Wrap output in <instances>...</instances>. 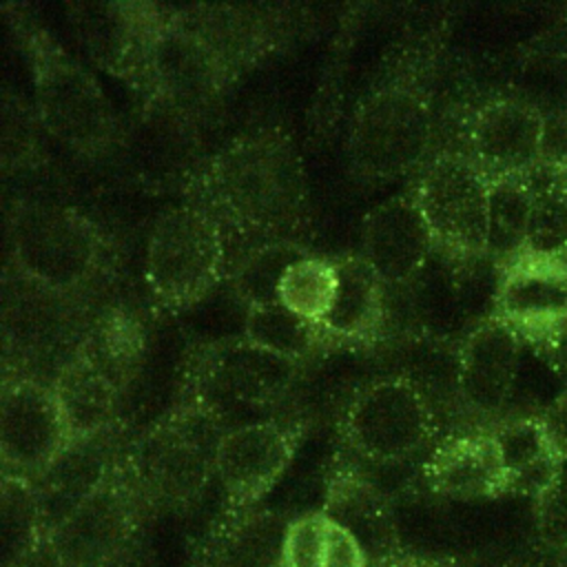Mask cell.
Listing matches in <instances>:
<instances>
[{"label":"cell","mask_w":567,"mask_h":567,"mask_svg":"<svg viewBox=\"0 0 567 567\" xmlns=\"http://www.w3.org/2000/svg\"><path fill=\"white\" fill-rule=\"evenodd\" d=\"M78 346L128 392L142 370L148 332L133 308L111 303L84 326Z\"/></svg>","instance_id":"obj_27"},{"label":"cell","mask_w":567,"mask_h":567,"mask_svg":"<svg viewBox=\"0 0 567 567\" xmlns=\"http://www.w3.org/2000/svg\"><path fill=\"white\" fill-rule=\"evenodd\" d=\"M492 432L509 476V494L536 498L563 472L538 414L507 416L492 425Z\"/></svg>","instance_id":"obj_26"},{"label":"cell","mask_w":567,"mask_h":567,"mask_svg":"<svg viewBox=\"0 0 567 567\" xmlns=\"http://www.w3.org/2000/svg\"><path fill=\"white\" fill-rule=\"evenodd\" d=\"M412 190L441 255L487 257L489 179L463 151L432 155L421 166Z\"/></svg>","instance_id":"obj_11"},{"label":"cell","mask_w":567,"mask_h":567,"mask_svg":"<svg viewBox=\"0 0 567 567\" xmlns=\"http://www.w3.org/2000/svg\"><path fill=\"white\" fill-rule=\"evenodd\" d=\"M2 567H33L42 558L47 538V514L38 485L24 476L2 472Z\"/></svg>","instance_id":"obj_29"},{"label":"cell","mask_w":567,"mask_h":567,"mask_svg":"<svg viewBox=\"0 0 567 567\" xmlns=\"http://www.w3.org/2000/svg\"><path fill=\"white\" fill-rule=\"evenodd\" d=\"M228 248L226 233L210 213L186 202L159 213L144 264L153 301L168 312L202 301L228 275Z\"/></svg>","instance_id":"obj_8"},{"label":"cell","mask_w":567,"mask_h":567,"mask_svg":"<svg viewBox=\"0 0 567 567\" xmlns=\"http://www.w3.org/2000/svg\"><path fill=\"white\" fill-rule=\"evenodd\" d=\"M421 474L432 494L450 501L476 503L509 494V476L492 427H470L436 441Z\"/></svg>","instance_id":"obj_21"},{"label":"cell","mask_w":567,"mask_h":567,"mask_svg":"<svg viewBox=\"0 0 567 567\" xmlns=\"http://www.w3.org/2000/svg\"><path fill=\"white\" fill-rule=\"evenodd\" d=\"M436 244L414 190L374 206L361 224V257L390 288L414 286Z\"/></svg>","instance_id":"obj_19"},{"label":"cell","mask_w":567,"mask_h":567,"mask_svg":"<svg viewBox=\"0 0 567 567\" xmlns=\"http://www.w3.org/2000/svg\"><path fill=\"white\" fill-rule=\"evenodd\" d=\"M49 383L62 408L71 445L122 430L126 390L80 346L55 368Z\"/></svg>","instance_id":"obj_23"},{"label":"cell","mask_w":567,"mask_h":567,"mask_svg":"<svg viewBox=\"0 0 567 567\" xmlns=\"http://www.w3.org/2000/svg\"><path fill=\"white\" fill-rule=\"evenodd\" d=\"M33 84V106L42 128L80 157L111 155L120 124L97 78L75 60L22 4H2Z\"/></svg>","instance_id":"obj_3"},{"label":"cell","mask_w":567,"mask_h":567,"mask_svg":"<svg viewBox=\"0 0 567 567\" xmlns=\"http://www.w3.org/2000/svg\"><path fill=\"white\" fill-rule=\"evenodd\" d=\"M534 529L543 549L558 558L560 567H567V472L547 485L534 498Z\"/></svg>","instance_id":"obj_35"},{"label":"cell","mask_w":567,"mask_h":567,"mask_svg":"<svg viewBox=\"0 0 567 567\" xmlns=\"http://www.w3.org/2000/svg\"><path fill=\"white\" fill-rule=\"evenodd\" d=\"M543 115L520 97H492L467 117L463 153L487 175H534L540 164Z\"/></svg>","instance_id":"obj_17"},{"label":"cell","mask_w":567,"mask_h":567,"mask_svg":"<svg viewBox=\"0 0 567 567\" xmlns=\"http://www.w3.org/2000/svg\"><path fill=\"white\" fill-rule=\"evenodd\" d=\"M520 337L496 317L472 326L458 341L454 394L476 427H492L505 419L520 368Z\"/></svg>","instance_id":"obj_16"},{"label":"cell","mask_w":567,"mask_h":567,"mask_svg":"<svg viewBox=\"0 0 567 567\" xmlns=\"http://www.w3.org/2000/svg\"><path fill=\"white\" fill-rule=\"evenodd\" d=\"M339 295V268L334 257H319L315 252L295 261L281 284L277 299L297 317L321 326L330 315Z\"/></svg>","instance_id":"obj_33"},{"label":"cell","mask_w":567,"mask_h":567,"mask_svg":"<svg viewBox=\"0 0 567 567\" xmlns=\"http://www.w3.org/2000/svg\"><path fill=\"white\" fill-rule=\"evenodd\" d=\"M381 567H458V563L450 556H434V554H421V551H408L392 556Z\"/></svg>","instance_id":"obj_39"},{"label":"cell","mask_w":567,"mask_h":567,"mask_svg":"<svg viewBox=\"0 0 567 567\" xmlns=\"http://www.w3.org/2000/svg\"><path fill=\"white\" fill-rule=\"evenodd\" d=\"M339 295L321 323L334 348L372 346L388 323V286L361 255L334 257Z\"/></svg>","instance_id":"obj_25"},{"label":"cell","mask_w":567,"mask_h":567,"mask_svg":"<svg viewBox=\"0 0 567 567\" xmlns=\"http://www.w3.org/2000/svg\"><path fill=\"white\" fill-rule=\"evenodd\" d=\"M184 20L197 29L244 75L292 38V16L272 4H184Z\"/></svg>","instance_id":"obj_22"},{"label":"cell","mask_w":567,"mask_h":567,"mask_svg":"<svg viewBox=\"0 0 567 567\" xmlns=\"http://www.w3.org/2000/svg\"><path fill=\"white\" fill-rule=\"evenodd\" d=\"M492 317L554 357L567 337V257L518 255L501 270Z\"/></svg>","instance_id":"obj_14"},{"label":"cell","mask_w":567,"mask_h":567,"mask_svg":"<svg viewBox=\"0 0 567 567\" xmlns=\"http://www.w3.org/2000/svg\"><path fill=\"white\" fill-rule=\"evenodd\" d=\"M182 193L186 204L210 213L228 246L241 252L270 241H301L310 226L306 166L281 126L233 137L186 175Z\"/></svg>","instance_id":"obj_1"},{"label":"cell","mask_w":567,"mask_h":567,"mask_svg":"<svg viewBox=\"0 0 567 567\" xmlns=\"http://www.w3.org/2000/svg\"><path fill=\"white\" fill-rule=\"evenodd\" d=\"M38 126H42L35 111L22 97L4 93L2 100V164L4 168L24 166L38 155Z\"/></svg>","instance_id":"obj_36"},{"label":"cell","mask_w":567,"mask_h":567,"mask_svg":"<svg viewBox=\"0 0 567 567\" xmlns=\"http://www.w3.org/2000/svg\"><path fill=\"white\" fill-rule=\"evenodd\" d=\"M239 78L237 69L184 20L179 7L164 4L148 58V109L175 120H199Z\"/></svg>","instance_id":"obj_10"},{"label":"cell","mask_w":567,"mask_h":567,"mask_svg":"<svg viewBox=\"0 0 567 567\" xmlns=\"http://www.w3.org/2000/svg\"><path fill=\"white\" fill-rule=\"evenodd\" d=\"M109 261L106 235L78 208L16 202L7 213V268L29 281L82 301Z\"/></svg>","instance_id":"obj_5"},{"label":"cell","mask_w":567,"mask_h":567,"mask_svg":"<svg viewBox=\"0 0 567 567\" xmlns=\"http://www.w3.org/2000/svg\"><path fill=\"white\" fill-rule=\"evenodd\" d=\"M308 427L306 419L275 416L226 430L215 450V478L224 492V512L257 507L295 461Z\"/></svg>","instance_id":"obj_13"},{"label":"cell","mask_w":567,"mask_h":567,"mask_svg":"<svg viewBox=\"0 0 567 567\" xmlns=\"http://www.w3.org/2000/svg\"><path fill=\"white\" fill-rule=\"evenodd\" d=\"M69 22L89 55L124 80L142 100L148 84V58L162 22L159 2H71Z\"/></svg>","instance_id":"obj_15"},{"label":"cell","mask_w":567,"mask_h":567,"mask_svg":"<svg viewBox=\"0 0 567 567\" xmlns=\"http://www.w3.org/2000/svg\"><path fill=\"white\" fill-rule=\"evenodd\" d=\"M279 567H372L368 551L323 509L290 516Z\"/></svg>","instance_id":"obj_28"},{"label":"cell","mask_w":567,"mask_h":567,"mask_svg":"<svg viewBox=\"0 0 567 567\" xmlns=\"http://www.w3.org/2000/svg\"><path fill=\"white\" fill-rule=\"evenodd\" d=\"M487 179V257L503 270L525 250L534 204V175H503Z\"/></svg>","instance_id":"obj_30"},{"label":"cell","mask_w":567,"mask_h":567,"mask_svg":"<svg viewBox=\"0 0 567 567\" xmlns=\"http://www.w3.org/2000/svg\"><path fill=\"white\" fill-rule=\"evenodd\" d=\"M445 40L447 16L408 31L357 102L346 135V157L359 182L385 184L421 171L430 159L434 86Z\"/></svg>","instance_id":"obj_2"},{"label":"cell","mask_w":567,"mask_h":567,"mask_svg":"<svg viewBox=\"0 0 567 567\" xmlns=\"http://www.w3.org/2000/svg\"><path fill=\"white\" fill-rule=\"evenodd\" d=\"M321 509L357 536L372 567L403 551L390 496L348 452H337L326 472Z\"/></svg>","instance_id":"obj_20"},{"label":"cell","mask_w":567,"mask_h":567,"mask_svg":"<svg viewBox=\"0 0 567 567\" xmlns=\"http://www.w3.org/2000/svg\"><path fill=\"white\" fill-rule=\"evenodd\" d=\"M290 516L268 507L224 512L195 547L188 567H279Z\"/></svg>","instance_id":"obj_24"},{"label":"cell","mask_w":567,"mask_h":567,"mask_svg":"<svg viewBox=\"0 0 567 567\" xmlns=\"http://www.w3.org/2000/svg\"><path fill=\"white\" fill-rule=\"evenodd\" d=\"M69 445V427L51 383L29 372L4 370L0 390L2 472L38 483Z\"/></svg>","instance_id":"obj_12"},{"label":"cell","mask_w":567,"mask_h":567,"mask_svg":"<svg viewBox=\"0 0 567 567\" xmlns=\"http://www.w3.org/2000/svg\"><path fill=\"white\" fill-rule=\"evenodd\" d=\"M80 312L78 299L58 295L22 275L4 268L2 286V334L4 363L16 359L11 372H20L24 363L47 357L66 339L82 337L75 326Z\"/></svg>","instance_id":"obj_18"},{"label":"cell","mask_w":567,"mask_h":567,"mask_svg":"<svg viewBox=\"0 0 567 567\" xmlns=\"http://www.w3.org/2000/svg\"><path fill=\"white\" fill-rule=\"evenodd\" d=\"M310 252L301 241H270L241 252L228 270L235 299L246 310L279 303L277 292L286 270Z\"/></svg>","instance_id":"obj_32"},{"label":"cell","mask_w":567,"mask_h":567,"mask_svg":"<svg viewBox=\"0 0 567 567\" xmlns=\"http://www.w3.org/2000/svg\"><path fill=\"white\" fill-rule=\"evenodd\" d=\"M436 414L408 374H388L361 385L346 403L339 436L348 454L372 465H403L436 436Z\"/></svg>","instance_id":"obj_9"},{"label":"cell","mask_w":567,"mask_h":567,"mask_svg":"<svg viewBox=\"0 0 567 567\" xmlns=\"http://www.w3.org/2000/svg\"><path fill=\"white\" fill-rule=\"evenodd\" d=\"M303 365L248 341L244 334L197 346L182 370L177 396L190 399L226 430L275 419L270 412L286 399Z\"/></svg>","instance_id":"obj_6"},{"label":"cell","mask_w":567,"mask_h":567,"mask_svg":"<svg viewBox=\"0 0 567 567\" xmlns=\"http://www.w3.org/2000/svg\"><path fill=\"white\" fill-rule=\"evenodd\" d=\"M151 518L117 450L91 489L49 525L42 558L51 567H124Z\"/></svg>","instance_id":"obj_7"},{"label":"cell","mask_w":567,"mask_h":567,"mask_svg":"<svg viewBox=\"0 0 567 567\" xmlns=\"http://www.w3.org/2000/svg\"><path fill=\"white\" fill-rule=\"evenodd\" d=\"M538 419L543 423V430L551 450L565 463L567 461V388L543 408Z\"/></svg>","instance_id":"obj_38"},{"label":"cell","mask_w":567,"mask_h":567,"mask_svg":"<svg viewBox=\"0 0 567 567\" xmlns=\"http://www.w3.org/2000/svg\"><path fill=\"white\" fill-rule=\"evenodd\" d=\"M540 171L567 175V109L545 111L540 140Z\"/></svg>","instance_id":"obj_37"},{"label":"cell","mask_w":567,"mask_h":567,"mask_svg":"<svg viewBox=\"0 0 567 567\" xmlns=\"http://www.w3.org/2000/svg\"><path fill=\"white\" fill-rule=\"evenodd\" d=\"M523 252L567 257V175L540 168L534 173V204Z\"/></svg>","instance_id":"obj_34"},{"label":"cell","mask_w":567,"mask_h":567,"mask_svg":"<svg viewBox=\"0 0 567 567\" xmlns=\"http://www.w3.org/2000/svg\"><path fill=\"white\" fill-rule=\"evenodd\" d=\"M226 427L190 399L177 396L122 441V463L153 516L188 512L215 478V450Z\"/></svg>","instance_id":"obj_4"},{"label":"cell","mask_w":567,"mask_h":567,"mask_svg":"<svg viewBox=\"0 0 567 567\" xmlns=\"http://www.w3.org/2000/svg\"><path fill=\"white\" fill-rule=\"evenodd\" d=\"M241 334L268 352L301 365L334 348L321 326L297 317L281 303L248 308Z\"/></svg>","instance_id":"obj_31"}]
</instances>
